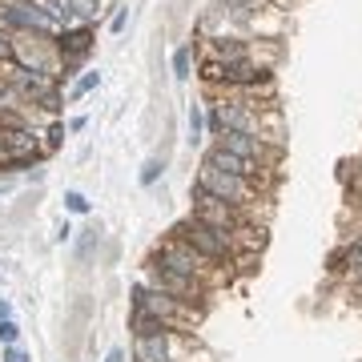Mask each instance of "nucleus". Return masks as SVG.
<instances>
[{"mask_svg":"<svg viewBox=\"0 0 362 362\" xmlns=\"http://www.w3.org/2000/svg\"><path fill=\"white\" fill-rule=\"evenodd\" d=\"M214 52L221 57V65H230V61H242V57H250L246 45H242V40H233V37H218V40H214Z\"/></svg>","mask_w":362,"mask_h":362,"instance_id":"nucleus-14","label":"nucleus"},{"mask_svg":"<svg viewBox=\"0 0 362 362\" xmlns=\"http://www.w3.org/2000/svg\"><path fill=\"white\" fill-rule=\"evenodd\" d=\"M218 145L221 149H230V153L246 157V161H262V165H274L278 161V149H270V145L262 141V137H254V133H218Z\"/></svg>","mask_w":362,"mask_h":362,"instance_id":"nucleus-8","label":"nucleus"},{"mask_svg":"<svg viewBox=\"0 0 362 362\" xmlns=\"http://www.w3.org/2000/svg\"><path fill=\"white\" fill-rule=\"evenodd\" d=\"M149 262L165 266V270L189 274V278H202V270H206V262L197 258V250H194V246H185L181 238H165V242L153 250V258H149Z\"/></svg>","mask_w":362,"mask_h":362,"instance_id":"nucleus-6","label":"nucleus"},{"mask_svg":"<svg viewBox=\"0 0 362 362\" xmlns=\"http://www.w3.org/2000/svg\"><path fill=\"white\" fill-rule=\"evenodd\" d=\"M270 77L266 69H258V61H250V57H242V61H230L226 65V85H233V89H258L262 81Z\"/></svg>","mask_w":362,"mask_h":362,"instance_id":"nucleus-10","label":"nucleus"},{"mask_svg":"<svg viewBox=\"0 0 362 362\" xmlns=\"http://www.w3.org/2000/svg\"><path fill=\"white\" fill-rule=\"evenodd\" d=\"M93 40H97V33H93L89 25H69L52 37V45H57V52H61L65 61H81V57H89Z\"/></svg>","mask_w":362,"mask_h":362,"instance_id":"nucleus-9","label":"nucleus"},{"mask_svg":"<svg viewBox=\"0 0 362 362\" xmlns=\"http://www.w3.org/2000/svg\"><path fill=\"white\" fill-rule=\"evenodd\" d=\"M197 185H206V189L218 197V202H226V206H233V209H250L254 202H258V185H250V181L233 177V173H221V169L206 165V161H202Z\"/></svg>","mask_w":362,"mask_h":362,"instance_id":"nucleus-3","label":"nucleus"},{"mask_svg":"<svg viewBox=\"0 0 362 362\" xmlns=\"http://www.w3.org/2000/svg\"><path fill=\"white\" fill-rule=\"evenodd\" d=\"M129 330L137 338H157V334H173L161 318H157L153 310H133V318H129Z\"/></svg>","mask_w":362,"mask_h":362,"instance_id":"nucleus-11","label":"nucleus"},{"mask_svg":"<svg viewBox=\"0 0 362 362\" xmlns=\"http://www.w3.org/2000/svg\"><path fill=\"white\" fill-rule=\"evenodd\" d=\"M0 362H33V358H28L21 346H4V350H0Z\"/></svg>","mask_w":362,"mask_h":362,"instance_id":"nucleus-22","label":"nucleus"},{"mask_svg":"<svg viewBox=\"0 0 362 362\" xmlns=\"http://www.w3.org/2000/svg\"><path fill=\"white\" fill-rule=\"evenodd\" d=\"M0 25H4V33H8V37H13V33H21V37L52 40L57 33H61V25H57L45 8H37L33 0H0Z\"/></svg>","mask_w":362,"mask_h":362,"instance_id":"nucleus-1","label":"nucleus"},{"mask_svg":"<svg viewBox=\"0 0 362 362\" xmlns=\"http://www.w3.org/2000/svg\"><path fill=\"white\" fill-rule=\"evenodd\" d=\"M202 81H209V85H226V65H221V61H206V65H202Z\"/></svg>","mask_w":362,"mask_h":362,"instance_id":"nucleus-17","label":"nucleus"},{"mask_svg":"<svg viewBox=\"0 0 362 362\" xmlns=\"http://www.w3.org/2000/svg\"><path fill=\"white\" fill-rule=\"evenodd\" d=\"M65 209H69V214H89V197L77 194V189H69V194H65Z\"/></svg>","mask_w":362,"mask_h":362,"instance_id":"nucleus-20","label":"nucleus"},{"mask_svg":"<svg viewBox=\"0 0 362 362\" xmlns=\"http://www.w3.org/2000/svg\"><path fill=\"white\" fill-rule=\"evenodd\" d=\"M173 238H181L185 246H194L202 262H230V254H233L230 233L214 230V226H206V221H197V218L181 221L177 230H173Z\"/></svg>","mask_w":362,"mask_h":362,"instance_id":"nucleus-2","label":"nucleus"},{"mask_svg":"<svg viewBox=\"0 0 362 362\" xmlns=\"http://www.w3.org/2000/svg\"><path fill=\"white\" fill-rule=\"evenodd\" d=\"M161 169H165V161H161V157H149L141 165V185H153V181L161 177Z\"/></svg>","mask_w":362,"mask_h":362,"instance_id":"nucleus-19","label":"nucleus"},{"mask_svg":"<svg viewBox=\"0 0 362 362\" xmlns=\"http://www.w3.org/2000/svg\"><path fill=\"white\" fill-rule=\"evenodd\" d=\"M149 278H153V290H161V294H169V298H177V302H197V298H206L202 278L165 270V266H157V262H149Z\"/></svg>","mask_w":362,"mask_h":362,"instance_id":"nucleus-5","label":"nucleus"},{"mask_svg":"<svg viewBox=\"0 0 362 362\" xmlns=\"http://www.w3.org/2000/svg\"><path fill=\"white\" fill-rule=\"evenodd\" d=\"M206 165L221 169V173H233V177L250 181V185H262V181H266V169H270V165H262V161H246V157L230 153V149H221V145H214L206 153Z\"/></svg>","mask_w":362,"mask_h":362,"instance_id":"nucleus-7","label":"nucleus"},{"mask_svg":"<svg viewBox=\"0 0 362 362\" xmlns=\"http://www.w3.org/2000/svg\"><path fill=\"white\" fill-rule=\"evenodd\" d=\"M61 137H65V129H61V125H52V129H49V149H57Z\"/></svg>","mask_w":362,"mask_h":362,"instance_id":"nucleus-25","label":"nucleus"},{"mask_svg":"<svg viewBox=\"0 0 362 362\" xmlns=\"http://www.w3.org/2000/svg\"><path fill=\"white\" fill-rule=\"evenodd\" d=\"M52 238H57V242H69V238H73V230H69V221H61V226H57V233H52Z\"/></svg>","mask_w":362,"mask_h":362,"instance_id":"nucleus-26","label":"nucleus"},{"mask_svg":"<svg viewBox=\"0 0 362 362\" xmlns=\"http://www.w3.org/2000/svg\"><path fill=\"white\" fill-rule=\"evenodd\" d=\"M0 61H13V37L0 28Z\"/></svg>","mask_w":362,"mask_h":362,"instance_id":"nucleus-23","label":"nucleus"},{"mask_svg":"<svg viewBox=\"0 0 362 362\" xmlns=\"http://www.w3.org/2000/svg\"><path fill=\"white\" fill-rule=\"evenodd\" d=\"M194 218L214 226V230H221V233H230V238L242 230V209L218 202V197L209 194L206 185H197V181H194Z\"/></svg>","mask_w":362,"mask_h":362,"instance_id":"nucleus-4","label":"nucleus"},{"mask_svg":"<svg viewBox=\"0 0 362 362\" xmlns=\"http://www.w3.org/2000/svg\"><path fill=\"white\" fill-rule=\"evenodd\" d=\"M105 362H125V350H121V346H113L109 354H105Z\"/></svg>","mask_w":362,"mask_h":362,"instance_id":"nucleus-27","label":"nucleus"},{"mask_svg":"<svg viewBox=\"0 0 362 362\" xmlns=\"http://www.w3.org/2000/svg\"><path fill=\"white\" fill-rule=\"evenodd\" d=\"M65 13H69V21H77V25H89L93 16L101 13V0H65Z\"/></svg>","mask_w":362,"mask_h":362,"instance_id":"nucleus-12","label":"nucleus"},{"mask_svg":"<svg viewBox=\"0 0 362 362\" xmlns=\"http://www.w3.org/2000/svg\"><path fill=\"white\" fill-rule=\"evenodd\" d=\"M4 318H13V306H8V302L0 298V322H4Z\"/></svg>","mask_w":362,"mask_h":362,"instance_id":"nucleus-29","label":"nucleus"},{"mask_svg":"<svg viewBox=\"0 0 362 362\" xmlns=\"http://www.w3.org/2000/svg\"><path fill=\"white\" fill-rule=\"evenodd\" d=\"M206 133V117H202V105H189V141H202Z\"/></svg>","mask_w":362,"mask_h":362,"instance_id":"nucleus-16","label":"nucleus"},{"mask_svg":"<svg viewBox=\"0 0 362 362\" xmlns=\"http://www.w3.org/2000/svg\"><path fill=\"white\" fill-rule=\"evenodd\" d=\"M97 85H101V73H85V77H81L77 85H73V93H69V97L77 101V97H85V93H93Z\"/></svg>","mask_w":362,"mask_h":362,"instance_id":"nucleus-18","label":"nucleus"},{"mask_svg":"<svg viewBox=\"0 0 362 362\" xmlns=\"http://www.w3.org/2000/svg\"><path fill=\"white\" fill-rule=\"evenodd\" d=\"M85 125H89L85 117H73V121H69V133H81V129H85Z\"/></svg>","mask_w":362,"mask_h":362,"instance_id":"nucleus-28","label":"nucleus"},{"mask_svg":"<svg viewBox=\"0 0 362 362\" xmlns=\"http://www.w3.org/2000/svg\"><path fill=\"white\" fill-rule=\"evenodd\" d=\"M189 69H194V49H189V45H181V49L173 52V77L189 81Z\"/></svg>","mask_w":362,"mask_h":362,"instance_id":"nucleus-15","label":"nucleus"},{"mask_svg":"<svg viewBox=\"0 0 362 362\" xmlns=\"http://www.w3.org/2000/svg\"><path fill=\"white\" fill-rule=\"evenodd\" d=\"M16 338H21V326H16L13 318H4V322H0V342H4V346H16Z\"/></svg>","mask_w":362,"mask_h":362,"instance_id":"nucleus-21","label":"nucleus"},{"mask_svg":"<svg viewBox=\"0 0 362 362\" xmlns=\"http://www.w3.org/2000/svg\"><path fill=\"white\" fill-rule=\"evenodd\" d=\"M125 21H129V13H125V8H117L113 21H109V28H113V33H121V28H125Z\"/></svg>","mask_w":362,"mask_h":362,"instance_id":"nucleus-24","label":"nucleus"},{"mask_svg":"<svg viewBox=\"0 0 362 362\" xmlns=\"http://www.w3.org/2000/svg\"><path fill=\"white\" fill-rule=\"evenodd\" d=\"M330 270H362V242L338 250L334 258H330Z\"/></svg>","mask_w":362,"mask_h":362,"instance_id":"nucleus-13","label":"nucleus"}]
</instances>
